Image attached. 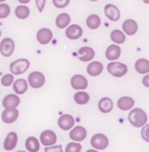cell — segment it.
I'll return each instance as SVG.
<instances>
[{"label":"cell","mask_w":149,"mask_h":152,"mask_svg":"<svg viewBox=\"0 0 149 152\" xmlns=\"http://www.w3.org/2000/svg\"><path fill=\"white\" fill-rule=\"evenodd\" d=\"M129 121L131 123L132 126H134L135 128H141L144 127L147 123V114L144 110H142L141 108H134L130 111L129 113Z\"/></svg>","instance_id":"6da1fadb"},{"label":"cell","mask_w":149,"mask_h":152,"mask_svg":"<svg viewBox=\"0 0 149 152\" xmlns=\"http://www.w3.org/2000/svg\"><path fill=\"white\" fill-rule=\"evenodd\" d=\"M30 67V61L26 58H20L17 59L15 61L10 64V72H12V75H22L26 72Z\"/></svg>","instance_id":"7a4b0ae2"},{"label":"cell","mask_w":149,"mask_h":152,"mask_svg":"<svg viewBox=\"0 0 149 152\" xmlns=\"http://www.w3.org/2000/svg\"><path fill=\"white\" fill-rule=\"evenodd\" d=\"M107 71L111 76L121 78L128 72V66L122 62L112 61L107 64Z\"/></svg>","instance_id":"3957f363"},{"label":"cell","mask_w":149,"mask_h":152,"mask_svg":"<svg viewBox=\"0 0 149 152\" xmlns=\"http://www.w3.org/2000/svg\"><path fill=\"white\" fill-rule=\"evenodd\" d=\"M28 81H29V84L32 88L38 89L45 84V77L40 72H33L29 75Z\"/></svg>","instance_id":"277c9868"},{"label":"cell","mask_w":149,"mask_h":152,"mask_svg":"<svg viewBox=\"0 0 149 152\" xmlns=\"http://www.w3.org/2000/svg\"><path fill=\"white\" fill-rule=\"evenodd\" d=\"M91 145L94 149L103 150L108 146V139L103 134H96L91 138Z\"/></svg>","instance_id":"5b68a950"},{"label":"cell","mask_w":149,"mask_h":152,"mask_svg":"<svg viewBox=\"0 0 149 152\" xmlns=\"http://www.w3.org/2000/svg\"><path fill=\"white\" fill-rule=\"evenodd\" d=\"M56 140H57L56 134L51 130L44 131V132H42L41 135H40L41 143L46 147L53 146V145L56 143Z\"/></svg>","instance_id":"8992f818"},{"label":"cell","mask_w":149,"mask_h":152,"mask_svg":"<svg viewBox=\"0 0 149 152\" xmlns=\"http://www.w3.org/2000/svg\"><path fill=\"white\" fill-rule=\"evenodd\" d=\"M15 42L10 38H5L0 43V53L5 57H8L15 51Z\"/></svg>","instance_id":"52a82bcc"},{"label":"cell","mask_w":149,"mask_h":152,"mask_svg":"<svg viewBox=\"0 0 149 152\" xmlns=\"http://www.w3.org/2000/svg\"><path fill=\"white\" fill-rule=\"evenodd\" d=\"M53 38L52 31L47 28H42L37 33V40L42 45H45V44L50 43V41Z\"/></svg>","instance_id":"ba28073f"},{"label":"cell","mask_w":149,"mask_h":152,"mask_svg":"<svg viewBox=\"0 0 149 152\" xmlns=\"http://www.w3.org/2000/svg\"><path fill=\"white\" fill-rule=\"evenodd\" d=\"M71 85L74 90H85L88 87V81L82 75H74L71 80Z\"/></svg>","instance_id":"9c48e42d"},{"label":"cell","mask_w":149,"mask_h":152,"mask_svg":"<svg viewBox=\"0 0 149 152\" xmlns=\"http://www.w3.org/2000/svg\"><path fill=\"white\" fill-rule=\"evenodd\" d=\"M87 137V131L84 127H81V126H77L74 127L73 130L69 133V138H71L73 141H77L79 142L85 140V138Z\"/></svg>","instance_id":"30bf717a"},{"label":"cell","mask_w":149,"mask_h":152,"mask_svg":"<svg viewBox=\"0 0 149 152\" xmlns=\"http://www.w3.org/2000/svg\"><path fill=\"white\" fill-rule=\"evenodd\" d=\"M74 126V120L71 114H64L58 118V127L64 131H69Z\"/></svg>","instance_id":"8fae6325"},{"label":"cell","mask_w":149,"mask_h":152,"mask_svg":"<svg viewBox=\"0 0 149 152\" xmlns=\"http://www.w3.org/2000/svg\"><path fill=\"white\" fill-rule=\"evenodd\" d=\"M83 35V29L79 25H72L66 28V36L71 40H77Z\"/></svg>","instance_id":"7c38bea8"},{"label":"cell","mask_w":149,"mask_h":152,"mask_svg":"<svg viewBox=\"0 0 149 152\" xmlns=\"http://www.w3.org/2000/svg\"><path fill=\"white\" fill-rule=\"evenodd\" d=\"M2 121L5 124H12L18 118V110L17 108H5L2 112Z\"/></svg>","instance_id":"4fadbf2b"},{"label":"cell","mask_w":149,"mask_h":152,"mask_svg":"<svg viewBox=\"0 0 149 152\" xmlns=\"http://www.w3.org/2000/svg\"><path fill=\"white\" fill-rule=\"evenodd\" d=\"M20 103V99L15 94H8L2 100L4 108H17Z\"/></svg>","instance_id":"5bb4252c"},{"label":"cell","mask_w":149,"mask_h":152,"mask_svg":"<svg viewBox=\"0 0 149 152\" xmlns=\"http://www.w3.org/2000/svg\"><path fill=\"white\" fill-rule=\"evenodd\" d=\"M104 13L107 16V18L112 20V22H116L121 18L120 10L113 4H107V5H105V7H104Z\"/></svg>","instance_id":"9a60e30c"},{"label":"cell","mask_w":149,"mask_h":152,"mask_svg":"<svg viewBox=\"0 0 149 152\" xmlns=\"http://www.w3.org/2000/svg\"><path fill=\"white\" fill-rule=\"evenodd\" d=\"M78 56L82 61H90L94 58L95 51L92 48L88 47V46H84V47L79 49Z\"/></svg>","instance_id":"2e32d148"},{"label":"cell","mask_w":149,"mask_h":152,"mask_svg":"<svg viewBox=\"0 0 149 152\" xmlns=\"http://www.w3.org/2000/svg\"><path fill=\"white\" fill-rule=\"evenodd\" d=\"M18 144V135L15 132H10L9 134L6 136L5 141L3 143V147L5 150H12L15 149V147Z\"/></svg>","instance_id":"e0dca14e"},{"label":"cell","mask_w":149,"mask_h":152,"mask_svg":"<svg viewBox=\"0 0 149 152\" xmlns=\"http://www.w3.org/2000/svg\"><path fill=\"white\" fill-rule=\"evenodd\" d=\"M123 30L126 33V35L133 36L138 31V25L134 20H127L123 24Z\"/></svg>","instance_id":"ac0fdd59"},{"label":"cell","mask_w":149,"mask_h":152,"mask_svg":"<svg viewBox=\"0 0 149 152\" xmlns=\"http://www.w3.org/2000/svg\"><path fill=\"white\" fill-rule=\"evenodd\" d=\"M102 71H103V64L99 61H92L87 66V72L89 74V76L92 77L99 76Z\"/></svg>","instance_id":"d6986e66"},{"label":"cell","mask_w":149,"mask_h":152,"mask_svg":"<svg viewBox=\"0 0 149 152\" xmlns=\"http://www.w3.org/2000/svg\"><path fill=\"white\" fill-rule=\"evenodd\" d=\"M112 107H113V102L110 98L104 97L99 100L98 108H99V110L101 112H103V113H108V112H110Z\"/></svg>","instance_id":"ffe728a7"},{"label":"cell","mask_w":149,"mask_h":152,"mask_svg":"<svg viewBox=\"0 0 149 152\" xmlns=\"http://www.w3.org/2000/svg\"><path fill=\"white\" fill-rule=\"evenodd\" d=\"M105 56L108 60H115L121 56V48L118 45L108 46L105 51Z\"/></svg>","instance_id":"44dd1931"},{"label":"cell","mask_w":149,"mask_h":152,"mask_svg":"<svg viewBox=\"0 0 149 152\" xmlns=\"http://www.w3.org/2000/svg\"><path fill=\"white\" fill-rule=\"evenodd\" d=\"M135 104L134 99L131 97L124 96L118 100V107L122 110H129Z\"/></svg>","instance_id":"7402d4cb"},{"label":"cell","mask_w":149,"mask_h":152,"mask_svg":"<svg viewBox=\"0 0 149 152\" xmlns=\"http://www.w3.org/2000/svg\"><path fill=\"white\" fill-rule=\"evenodd\" d=\"M135 69L141 75H145L149 72V60L145 58L138 59L135 64Z\"/></svg>","instance_id":"603a6c76"},{"label":"cell","mask_w":149,"mask_h":152,"mask_svg":"<svg viewBox=\"0 0 149 152\" xmlns=\"http://www.w3.org/2000/svg\"><path fill=\"white\" fill-rule=\"evenodd\" d=\"M26 149L30 152H38L40 149V143L35 137H29L26 140Z\"/></svg>","instance_id":"cb8c5ba5"},{"label":"cell","mask_w":149,"mask_h":152,"mask_svg":"<svg viewBox=\"0 0 149 152\" xmlns=\"http://www.w3.org/2000/svg\"><path fill=\"white\" fill-rule=\"evenodd\" d=\"M71 23V16H69L67 13H60L59 15L56 18L55 20V24H56V27L59 28V29H64Z\"/></svg>","instance_id":"d4e9b609"},{"label":"cell","mask_w":149,"mask_h":152,"mask_svg":"<svg viewBox=\"0 0 149 152\" xmlns=\"http://www.w3.org/2000/svg\"><path fill=\"white\" fill-rule=\"evenodd\" d=\"M13 90L17 94H24L28 90V83L24 79H18L13 83Z\"/></svg>","instance_id":"484cf974"},{"label":"cell","mask_w":149,"mask_h":152,"mask_svg":"<svg viewBox=\"0 0 149 152\" xmlns=\"http://www.w3.org/2000/svg\"><path fill=\"white\" fill-rule=\"evenodd\" d=\"M86 24H87L88 28L92 30H95L97 28H99L100 24H101V20L98 15H91L87 18V20H86Z\"/></svg>","instance_id":"4316f807"},{"label":"cell","mask_w":149,"mask_h":152,"mask_svg":"<svg viewBox=\"0 0 149 152\" xmlns=\"http://www.w3.org/2000/svg\"><path fill=\"white\" fill-rule=\"evenodd\" d=\"M110 39L116 44H122L126 41V35L120 30H113L110 34Z\"/></svg>","instance_id":"83f0119b"},{"label":"cell","mask_w":149,"mask_h":152,"mask_svg":"<svg viewBox=\"0 0 149 152\" xmlns=\"http://www.w3.org/2000/svg\"><path fill=\"white\" fill-rule=\"evenodd\" d=\"M74 100L77 102L78 104L84 105L86 103H88L90 100V96L87 92H77L74 95Z\"/></svg>","instance_id":"f1b7e54d"},{"label":"cell","mask_w":149,"mask_h":152,"mask_svg":"<svg viewBox=\"0 0 149 152\" xmlns=\"http://www.w3.org/2000/svg\"><path fill=\"white\" fill-rule=\"evenodd\" d=\"M15 13L18 18H20V20H25V18H27L28 16L30 15V9L28 8L27 6L18 5V7L15 8Z\"/></svg>","instance_id":"f546056e"},{"label":"cell","mask_w":149,"mask_h":152,"mask_svg":"<svg viewBox=\"0 0 149 152\" xmlns=\"http://www.w3.org/2000/svg\"><path fill=\"white\" fill-rule=\"evenodd\" d=\"M81 150H82V146L78 142L69 143L66 147V152H81Z\"/></svg>","instance_id":"4dcf8cb0"},{"label":"cell","mask_w":149,"mask_h":152,"mask_svg":"<svg viewBox=\"0 0 149 152\" xmlns=\"http://www.w3.org/2000/svg\"><path fill=\"white\" fill-rule=\"evenodd\" d=\"M13 81H15V78H13V76L11 74H6L1 78V84L4 87L10 86L11 84H13Z\"/></svg>","instance_id":"1f68e13d"},{"label":"cell","mask_w":149,"mask_h":152,"mask_svg":"<svg viewBox=\"0 0 149 152\" xmlns=\"http://www.w3.org/2000/svg\"><path fill=\"white\" fill-rule=\"evenodd\" d=\"M10 13V7L5 3L0 4V18H6Z\"/></svg>","instance_id":"d6a6232c"},{"label":"cell","mask_w":149,"mask_h":152,"mask_svg":"<svg viewBox=\"0 0 149 152\" xmlns=\"http://www.w3.org/2000/svg\"><path fill=\"white\" fill-rule=\"evenodd\" d=\"M141 137L144 141L148 142L149 143V125H145L142 128L141 131Z\"/></svg>","instance_id":"836d02e7"},{"label":"cell","mask_w":149,"mask_h":152,"mask_svg":"<svg viewBox=\"0 0 149 152\" xmlns=\"http://www.w3.org/2000/svg\"><path fill=\"white\" fill-rule=\"evenodd\" d=\"M53 5L58 8H64L69 5V0H53Z\"/></svg>","instance_id":"e575fe53"},{"label":"cell","mask_w":149,"mask_h":152,"mask_svg":"<svg viewBox=\"0 0 149 152\" xmlns=\"http://www.w3.org/2000/svg\"><path fill=\"white\" fill-rule=\"evenodd\" d=\"M45 152H64L61 145H55V146L46 147Z\"/></svg>","instance_id":"d590c367"},{"label":"cell","mask_w":149,"mask_h":152,"mask_svg":"<svg viewBox=\"0 0 149 152\" xmlns=\"http://www.w3.org/2000/svg\"><path fill=\"white\" fill-rule=\"evenodd\" d=\"M45 4H46L45 0H43V1H39V0H37V1H36V5H37V7H38L40 12L43 10V7H44V5H45Z\"/></svg>","instance_id":"8d00e7d4"},{"label":"cell","mask_w":149,"mask_h":152,"mask_svg":"<svg viewBox=\"0 0 149 152\" xmlns=\"http://www.w3.org/2000/svg\"><path fill=\"white\" fill-rule=\"evenodd\" d=\"M142 83H143V85L145 86V87L149 88V75H146V76L144 77L143 80H142Z\"/></svg>","instance_id":"74e56055"},{"label":"cell","mask_w":149,"mask_h":152,"mask_svg":"<svg viewBox=\"0 0 149 152\" xmlns=\"http://www.w3.org/2000/svg\"><path fill=\"white\" fill-rule=\"evenodd\" d=\"M20 3H28V2H30L29 0H25V1H23V0H20Z\"/></svg>","instance_id":"f35d334b"},{"label":"cell","mask_w":149,"mask_h":152,"mask_svg":"<svg viewBox=\"0 0 149 152\" xmlns=\"http://www.w3.org/2000/svg\"><path fill=\"white\" fill-rule=\"evenodd\" d=\"M86 152H98V151L95 150V149H90V150H88V151H86Z\"/></svg>","instance_id":"ab89813d"},{"label":"cell","mask_w":149,"mask_h":152,"mask_svg":"<svg viewBox=\"0 0 149 152\" xmlns=\"http://www.w3.org/2000/svg\"><path fill=\"white\" fill-rule=\"evenodd\" d=\"M17 152H26V151H17Z\"/></svg>","instance_id":"60d3db41"},{"label":"cell","mask_w":149,"mask_h":152,"mask_svg":"<svg viewBox=\"0 0 149 152\" xmlns=\"http://www.w3.org/2000/svg\"><path fill=\"white\" fill-rule=\"evenodd\" d=\"M0 36H1V31H0Z\"/></svg>","instance_id":"b9f144b4"}]
</instances>
